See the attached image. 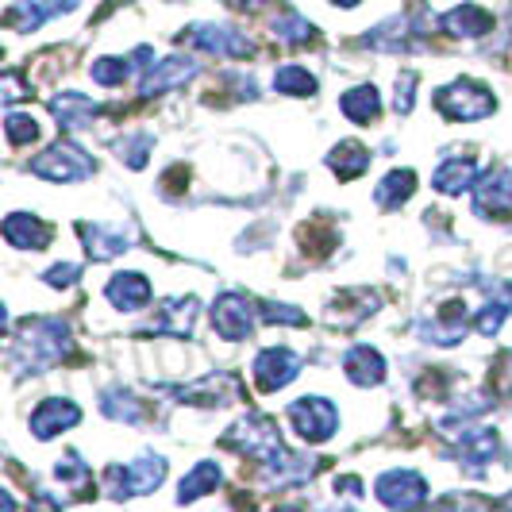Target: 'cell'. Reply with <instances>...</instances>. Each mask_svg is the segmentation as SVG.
Returning a JSON list of instances; mask_svg holds the SVG:
<instances>
[{"instance_id":"obj_1","label":"cell","mask_w":512,"mask_h":512,"mask_svg":"<svg viewBox=\"0 0 512 512\" xmlns=\"http://www.w3.org/2000/svg\"><path fill=\"white\" fill-rule=\"evenodd\" d=\"M66 351H70V328L62 320H35L16 332L12 347H8V366L16 378L43 374L54 362H62Z\"/></svg>"},{"instance_id":"obj_2","label":"cell","mask_w":512,"mask_h":512,"mask_svg":"<svg viewBox=\"0 0 512 512\" xmlns=\"http://www.w3.org/2000/svg\"><path fill=\"white\" fill-rule=\"evenodd\" d=\"M220 447L239 451V455H251V459H258V462H274L278 455H285V443H282L278 424H274L270 416H262V412L239 416L228 432L220 436Z\"/></svg>"},{"instance_id":"obj_3","label":"cell","mask_w":512,"mask_h":512,"mask_svg":"<svg viewBox=\"0 0 512 512\" xmlns=\"http://www.w3.org/2000/svg\"><path fill=\"white\" fill-rule=\"evenodd\" d=\"M166 478V459L162 455H139L128 466H112L108 470V493L112 501H131V497H143V493H154Z\"/></svg>"},{"instance_id":"obj_4","label":"cell","mask_w":512,"mask_h":512,"mask_svg":"<svg viewBox=\"0 0 512 512\" xmlns=\"http://www.w3.org/2000/svg\"><path fill=\"white\" fill-rule=\"evenodd\" d=\"M436 108L447 116V120H482L497 108V97L489 93L482 81H470V77H459L451 85L436 89Z\"/></svg>"},{"instance_id":"obj_5","label":"cell","mask_w":512,"mask_h":512,"mask_svg":"<svg viewBox=\"0 0 512 512\" xmlns=\"http://www.w3.org/2000/svg\"><path fill=\"white\" fill-rule=\"evenodd\" d=\"M31 174L47 181H85L97 174V158L77 143H54L39 158H31Z\"/></svg>"},{"instance_id":"obj_6","label":"cell","mask_w":512,"mask_h":512,"mask_svg":"<svg viewBox=\"0 0 512 512\" xmlns=\"http://www.w3.org/2000/svg\"><path fill=\"white\" fill-rule=\"evenodd\" d=\"M289 424L305 443H324L339 432V409L328 397H301L289 405Z\"/></svg>"},{"instance_id":"obj_7","label":"cell","mask_w":512,"mask_h":512,"mask_svg":"<svg viewBox=\"0 0 512 512\" xmlns=\"http://www.w3.org/2000/svg\"><path fill=\"white\" fill-rule=\"evenodd\" d=\"M374 497L382 501L385 509L393 512H412L428 501V482L412 470H389L374 482Z\"/></svg>"},{"instance_id":"obj_8","label":"cell","mask_w":512,"mask_h":512,"mask_svg":"<svg viewBox=\"0 0 512 512\" xmlns=\"http://www.w3.org/2000/svg\"><path fill=\"white\" fill-rule=\"evenodd\" d=\"M170 397H174L178 405L224 409V405H231V401H239V397H243V389H239V382H235L231 374H208V378H201V382H189V385L170 389Z\"/></svg>"},{"instance_id":"obj_9","label":"cell","mask_w":512,"mask_h":512,"mask_svg":"<svg viewBox=\"0 0 512 512\" xmlns=\"http://www.w3.org/2000/svg\"><path fill=\"white\" fill-rule=\"evenodd\" d=\"M301 374V359L289 347H266L258 351L251 362V378H255L258 393H278Z\"/></svg>"},{"instance_id":"obj_10","label":"cell","mask_w":512,"mask_h":512,"mask_svg":"<svg viewBox=\"0 0 512 512\" xmlns=\"http://www.w3.org/2000/svg\"><path fill=\"white\" fill-rule=\"evenodd\" d=\"M255 324H258V312L247 297H239V293L216 297V305H212V328H216L220 339L239 343V339H247V335L255 332Z\"/></svg>"},{"instance_id":"obj_11","label":"cell","mask_w":512,"mask_h":512,"mask_svg":"<svg viewBox=\"0 0 512 512\" xmlns=\"http://www.w3.org/2000/svg\"><path fill=\"white\" fill-rule=\"evenodd\" d=\"M197 312H201V301L197 297H166L158 312H154V320L147 324V332L154 335H193V324H197Z\"/></svg>"},{"instance_id":"obj_12","label":"cell","mask_w":512,"mask_h":512,"mask_svg":"<svg viewBox=\"0 0 512 512\" xmlns=\"http://www.w3.org/2000/svg\"><path fill=\"white\" fill-rule=\"evenodd\" d=\"M416 335L424 339V343H432V347H455L466 339V305L462 301H451V305L439 308V316L432 320H424Z\"/></svg>"},{"instance_id":"obj_13","label":"cell","mask_w":512,"mask_h":512,"mask_svg":"<svg viewBox=\"0 0 512 512\" xmlns=\"http://www.w3.org/2000/svg\"><path fill=\"white\" fill-rule=\"evenodd\" d=\"M189 43L197 51L208 54H224V58H247L251 54V43L228 24H197L189 27Z\"/></svg>"},{"instance_id":"obj_14","label":"cell","mask_w":512,"mask_h":512,"mask_svg":"<svg viewBox=\"0 0 512 512\" xmlns=\"http://www.w3.org/2000/svg\"><path fill=\"white\" fill-rule=\"evenodd\" d=\"M77 420H81V409H77L74 401H66V397H47L39 409L31 412L27 428H31V436L35 439H54L58 432L74 428Z\"/></svg>"},{"instance_id":"obj_15","label":"cell","mask_w":512,"mask_h":512,"mask_svg":"<svg viewBox=\"0 0 512 512\" xmlns=\"http://www.w3.org/2000/svg\"><path fill=\"white\" fill-rule=\"evenodd\" d=\"M104 297H108V305L120 308V312H139V308L151 305L154 289H151V282H147V274H139V270H120V274H112Z\"/></svg>"},{"instance_id":"obj_16","label":"cell","mask_w":512,"mask_h":512,"mask_svg":"<svg viewBox=\"0 0 512 512\" xmlns=\"http://www.w3.org/2000/svg\"><path fill=\"white\" fill-rule=\"evenodd\" d=\"M382 308V297L362 289V293H339V301L328 305V324L339 332H355L366 316H374Z\"/></svg>"},{"instance_id":"obj_17","label":"cell","mask_w":512,"mask_h":512,"mask_svg":"<svg viewBox=\"0 0 512 512\" xmlns=\"http://www.w3.org/2000/svg\"><path fill=\"white\" fill-rule=\"evenodd\" d=\"M81 231V243H85V255L93 262H112L124 251H131V235L124 228H108V224H77Z\"/></svg>"},{"instance_id":"obj_18","label":"cell","mask_w":512,"mask_h":512,"mask_svg":"<svg viewBox=\"0 0 512 512\" xmlns=\"http://www.w3.org/2000/svg\"><path fill=\"white\" fill-rule=\"evenodd\" d=\"M193 74H197V62H193V58H185V54H174V58L158 62V66H151V70L143 74V85H139V93H143V97L170 93V89L185 85V81H189Z\"/></svg>"},{"instance_id":"obj_19","label":"cell","mask_w":512,"mask_h":512,"mask_svg":"<svg viewBox=\"0 0 512 512\" xmlns=\"http://www.w3.org/2000/svg\"><path fill=\"white\" fill-rule=\"evenodd\" d=\"M77 4H81V0H16L12 12H8V27H16V31H35V27L54 20V16L74 12Z\"/></svg>"},{"instance_id":"obj_20","label":"cell","mask_w":512,"mask_h":512,"mask_svg":"<svg viewBox=\"0 0 512 512\" xmlns=\"http://www.w3.org/2000/svg\"><path fill=\"white\" fill-rule=\"evenodd\" d=\"M343 374L347 382L359 385V389H370V385H382L385 382V359L378 355V347L370 343H359L343 355Z\"/></svg>"},{"instance_id":"obj_21","label":"cell","mask_w":512,"mask_h":512,"mask_svg":"<svg viewBox=\"0 0 512 512\" xmlns=\"http://www.w3.org/2000/svg\"><path fill=\"white\" fill-rule=\"evenodd\" d=\"M478 181H482V174H478L474 158H447V162H439V170L432 174V185H436L439 193H447V197H462Z\"/></svg>"},{"instance_id":"obj_22","label":"cell","mask_w":512,"mask_h":512,"mask_svg":"<svg viewBox=\"0 0 512 512\" xmlns=\"http://www.w3.org/2000/svg\"><path fill=\"white\" fill-rule=\"evenodd\" d=\"M51 112L66 131H85V128H93L101 104H93L85 93H62V97H54L51 101Z\"/></svg>"},{"instance_id":"obj_23","label":"cell","mask_w":512,"mask_h":512,"mask_svg":"<svg viewBox=\"0 0 512 512\" xmlns=\"http://www.w3.org/2000/svg\"><path fill=\"white\" fill-rule=\"evenodd\" d=\"M4 239L12 247H24V251H43L51 243V228L43 220H35L31 212H12L4 220Z\"/></svg>"},{"instance_id":"obj_24","label":"cell","mask_w":512,"mask_h":512,"mask_svg":"<svg viewBox=\"0 0 512 512\" xmlns=\"http://www.w3.org/2000/svg\"><path fill=\"white\" fill-rule=\"evenodd\" d=\"M443 31L455 39H482L486 31H493V16L478 4H462V8H451L443 16Z\"/></svg>"},{"instance_id":"obj_25","label":"cell","mask_w":512,"mask_h":512,"mask_svg":"<svg viewBox=\"0 0 512 512\" xmlns=\"http://www.w3.org/2000/svg\"><path fill=\"white\" fill-rule=\"evenodd\" d=\"M339 112H343L351 124H374L378 112H382V97H378V89L366 81V85H355V89H347V93L339 97Z\"/></svg>"},{"instance_id":"obj_26","label":"cell","mask_w":512,"mask_h":512,"mask_svg":"<svg viewBox=\"0 0 512 512\" xmlns=\"http://www.w3.org/2000/svg\"><path fill=\"white\" fill-rule=\"evenodd\" d=\"M220 478H224V474H220V466H216V462H208V459L197 462V466H193V470L181 478L178 501H181V505H193L197 497H205V493H212V489L220 486Z\"/></svg>"},{"instance_id":"obj_27","label":"cell","mask_w":512,"mask_h":512,"mask_svg":"<svg viewBox=\"0 0 512 512\" xmlns=\"http://www.w3.org/2000/svg\"><path fill=\"white\" fill-rule=\"evenodd\" d=\"M412 193H416V174L412 170H393V174H385L378 181L374 201H378V208H401Z\"/></svg>"},{"instance_id":"obj_28","label":"cell","mask_w":512,"mask_h":512,"mask_svg":"<svg viewBox=\"0 0 512 512\" xmlns=\"http://www.w3.org/2000/svg\"><path fill=\"white\" fill-rule=\"evenodd\" d=\"M328 166H332L339 178H359L366 174V166H370V151L355 143V139H339V147L328 154Z\"/></svg>"},{"instance_id":"obj_29","label":"cell","mask_w":512,"mask_h":512,"mask_svg":"<svg viewBox=\"0 0 512 512\" xmlns=\"http://www.w3.org/2000/svg\"><path fill=\"white\" fill-rule=\"evenodd\" d=\"M101 409L108 420H120V424H139L143 420V401L131 389H104Z\"/></svg>"},{"instance_id":"obj_30","label":"cell","mask_w":512,"mask_h":512,"mask_svg":"<svg viewBox=\"0 0 512 512\" xmlns=\"http://www.w3.org/2000/svg\"><path fill=\"white\" fill-rule=\"evenodd\" d=\"M274 89L285 97H312L316 93V77L305 66H278L274 70Z\"/></svg>"},{"instance_id":"obj_31","label":"cell","mask_w":512,"mask_h":512,"mask_svg":"<svg viewBox=\"0 0 512 512\" xmlns=\"http://www.w3.org/2000/svg\"><path fill=\"white\" fill-rule=\"evenodd\" d=\"M131 70H139L135 66V58H112V54H104V58H97L93 66H89V74H93V81L97 85H124L131 77Z\"/></svg>"},{"instance_id":"obj_32","label":"cell","mask_w":512,"mask_h":512,"mask_svg":"<svg viewBox=\"0 0 512 512\" xmlns=\"http://www.w3.org/2000/svg\"><path fill=\"white\" fill-rule=\"evenodd\" d=\"M4 139H8L12 147L35 143V139H39V124H35L27 112H8V116H4Z\"/></svg>"},{"instance_id":"obj_33","label":"cell","mask_w":512,"mask_h":512,"mask_svg":"<svg viewBox=\"0 0 512 512\" xmlns=\"http://www.w3.org/2000/svg\"><path fill=\"white\" fill-rule=\"evenodd\" d=\"M151 147H154L151 135H128V139H120V143H116V154L124 158V166L143 170V166H147V158H151Z\"/></svg>"},{"instance_id":"obj_34","label":"cell","mask_w":512,"mask_h":512,"mask_svg":"<svg viewBox=\"0 0 512 512\" xmlns=\"http://www.w3.org/2000/svg\"><path fill=\"white\" fill-rule=\"evenodd\" d=\"M274 35L282 43H308L316 35V27L308 24L305 16H297V12H285L282 20H274Z\"/></svg>"},{"instance_id":"obj_35","label":"cell","mask_w":512,"mask_h":512,"mask_svg":"<svg viewBox=\"0 0 512 512\" xmlns=\"http://www.w3.org/2000/svg\"><path fill=\"white\" fill-rule=\"evenodd\" d=\"M509 297H493V301H486V308L474 316V324H478V332L482 335H497L501 328H505V316H509Z\"/></svg>"},{"instance_id":"obj_36","label":"cell","mask_w":512,"mask_h":512,"mask_svg":"<svg viewBox=\"0 0 512 512\" xmlns=\"http://www.w3.org/2000/svg\"><path fill=\"white\" fill-rule=\"evenodd\" d=\"M262 320H266V324H289V328H301V324H305V308L282 305V301H266V305H262Z\"/></svg>"},{"instance_id":"obj_37","label":"cell","mask_w":512,"mask_h":512,"mask_svg":"<svg viewBox=\"0 0 512 512\" xmlns=\"http://www.w3.org/2000/svg\"><path fill=\"white\" fill-rule=\"evenodd\" d=\"M43 282L54 285V289H70V285L81 282V266L77 262H58L51 270H43Z\"/></svg>"},{"instance_id":"obj_38","label":"cell","mask_w":512,"mask_h":512,"mask_svg":"<svg viewBox=\"0 0 512 512\" xmlns=\"http://www.w3.org/2000/svg\"><path fill=\"white\" fill-rule=\"evenodd\" d=\"M412 101H416V74H401L397 77V89H393V104L405 116V112H412Z\"/></svg>"},{"instance_id":"obj_39","label":"cell","mask_w":512,"mask_h":512,"mask_svg":"<svg viewBox=\"0 0 512 512\" xmlns=\"http://www.w3.org/2000/svg\"><path fill=\"white\" fill-rule=\"evenodd\" d=\"M332 4H339V8H359L362 0H332Z\"/></svg>"},{"instance_id":"obj_40","label":"cell","mask_w":512,"mask_h":512,"mask_svg":"<svg viewBox=\"0 0 512 512\" xmlns=\"http://www.w3.org/2000/svg\"><path fill=\"white\" fill-rule=\"evenodd\" d=\"M501 512H512V493H505V497H501Z\"/></svg>"},{"instance_id":"obj_41","label":"cell","mask_w":512,"mask_h":512,"mask_svg":"<svg viewBox=\"0 0 512 512\" xmlns=\"http://www.w3.org/2000/svg\"><path fill=\"white\" fill-rule=\"evenodd\" d=\"M339 512H355V509H339Z\"/></svg>"},{"instance_id":"obj_42","label":"cell","mask_w":512,"mask_h":512,"mask_svg":"<svg viewBox=\"0 0 512 512\" xmlns=\"http://www.w3.org/2000/svg\"><path fill=\"white\" fill-rule=\"evenodd\" d=\"M428 512H432V509H428ZM439 512H443V509H439Z\"/></svg>"}]
</instances>
